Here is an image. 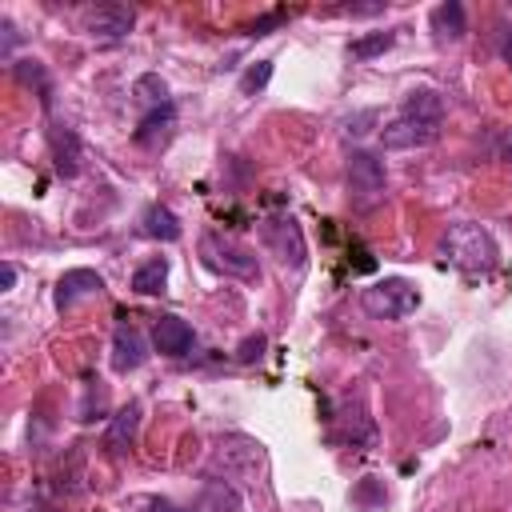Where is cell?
<instances>
[{
  "label": "cell",
  "instance_id": "6da1fadb",
  "mask_svg": "<svg viewBox=\"0 0 512 512\" xmlns=\"http://www.w3.org/2000/svg\"><path fill=\"white\" fill-rule=\"evenodd\" d=\"M444 124V100L436 88H412L400 104V112L380 128V144L400 152V148H424L440 136Z\"/></svg>",
  "mask_w": 512,
  "mask_h": 512
},
{
  "label": "cell",
  "instance_id": "7a4b0ae2",
  "mask_svg": "<svg viewBox=\"0 0 512 512\" xmlns=\"http://www.w3.org/2000/svg\"><path fill=\"white\" fill-rule=\"evenodd\" d=\"M440 256L444 264H456L460 272H492L500 264V248L484 224H452L440 236Z\"/></svg>",
  "mask_w": 512,
  "mask_h": 512
},
{
  "label": "cell",
  "instance_id": "3957f363",
  "mask_svg": "<svg viewBox=\"0 0 512 512\" xmlns=\"http://www.w3.org/2000/svg\"><path fill=\"white\" fill-rule=\"evenodd\" d=\"M200 260H204V268H212L228 280H260V264H256L252 248H244L240 240H232L224 232L200 236Z\"/></svg>",
  "mask_w": 512,
  "mask_h": 512
},
{
  "label": "cell",
  "instance_id": "277c9868",
  "mask_svg": "<svg viewBox=\"0 0 512 512\" xmlns=\"http://www.w3.org/2000/svg\"><path fill=\"white\" fill-rule=\"evenodd\" d=\"M360 304L376 320H404L408 312L420 308V292L408 280H400V276H384V280H376L372 288L360 292Z\"/></svg>",
  "mask_w": 512,
  "mask_h": 512
},
{
  "label": "cell",
  "instance_id": "5b68a950",
  "mask_svg": "<svg viewBox=\"0 0 512 512\" xmlns=\"http://www.w3.org/2000/svg\"><path fill=\"white\" fill-rule=\"evenodd\" d=\"M348 196L356 208H372L384 196V164L372 152L348 156Z\"/></svg>",
  "mask_w": 512,
  "mask_h": 512
},
{
  "label": "cell",
  "instance_id": "8992f818",
  "mask_svg": "<svg viewBox=\"0 0 512 512\" xmlns=\"http://www.w3.org/2000/svg\"><path fill=\"white\" fill-rule=\"evenodd\" d=\"M260 240L264 248L280 260V264H292V268H304V236H300V224L292 216H268L260 224Z\"/></svg>",
  "mask_w": 512,
  "mask_h": 512
},
{
  "label": "cell",
  "instance_id": "52a82bcc",
  "mask_svg": "<svg viewBox=\"0 0 512 512\" xmlns=\"http://www.w3.org/2000/svg\"><path fill=\"white\" fill-rule=\"evenodd\" d=\"M84 24H88V32L100 36V40H124V36L132 32V24H136V12H132L128 4H96Z\"/></svg>",
  "mask_w": 512,
  "mask_h": 512
},
{
  "label": "cell",
  "instance_id": "ba28073f",
  "mask_svg": "<svg viewBox=\"0 0 512 512\" xmlns=\"http://www.w3.org/2000/svg\"><path fill=\"white\" fill-rule=\"evenodd\" d=\"M148 360V344L140 336V328L132 320H120L116 332H112V368L116 372H132Z\"/></svg>",
  "mask_w": 512,
  "mask_h": 512
},
{
  "label": "cell",
  "instance_id": "9c48e42d",
  "mask_svg": "<svg viewBox=\"0 0 512 512\" xmlns=\"http://www.w3.org/2000/svg\"><path fill=\"white\" fill-rule=\"evenodd\" d=\"M104 292V276L92 272V268H68L60 280H56V308H72L76 300L84 296H100Z\"/></svg>",
  "mask_w": 512,
  "mask_h": 512
},
{
  "label": "cell",
  "instance_id": "30bf717a",
  "mask_svg": "<svg viewBox=\"0 0 512 512\" xmlns=\"http://www.w3.org/2000/svg\"><path fill=\"white\" fill-rule=\"evenodd\" d=\"M152 340H156V352H164V356H188L196 344V332L180 316H160L152 324Z\"/></svg>",
  "mask_w": 512,
  "mask_h": 512
},
{
  "label": "cell",
  "instance_id": "8fae6325",
  "mask_svg": "<svg viewBox=\"0 0 512 512\" xmlns=\"http://www.w3.org/2000/svg\"><path fill=\"white\" fill-rule=\"evenodd\" d=\"M428 24H432V32H436V40H440V44H444V40H460V36L468 32L464 4H456V0L436 4V8H432V16H428Z\"/></svg>",
  "mask_w": 512,
  "mask_h": 512
},
{
  "label": "cell",
  "instance_id": "7c38bea8",
  "mask_svg": "<svg viewBox=\"0 0 512 512\" xmlns=\"http://www.w3.org/2000/svg\"><path fill=\"white\" fill-rule=\"evenodd\" d=\"M48 144H52V160H56V172H60V176H76V172H80V144H76L72 128H60V124H52V132H48Z\"/></svg>",
  "mask_w": 512,
  "mask_h": 512
},
{
  "label": "cell",
  "instance_id": "4fadbf2b",
  "mask_svg": "<svg viewBox=\"0 0 512 512\" xmlns=\"http://www.w3.org/2000/svg\"><path fill=\"white\" fill-rule=\"evenodd\" d=\"M136 428H140V404L132 400V404H124V408L112 416L104 444H108L112 452H124V448H132V440H136Z\"/></svg>",
  "mask_w": 512,
  "mask_h": 512
},
{
  "label": "cell",
  "instance_id": "5bb4252c",
  "mask_svg": "<svg viewBox=\"0 0 512 512\" xmlns=\"http://www.w3.org/2000/svg\"><path fill=\"white\" fill-rule=\"evenodd\" d=\"M164 284H168V260L164 256H152L132 272V292H140V296H156V292H164Z\"/></svg>",
  "mask_w": 512,
  "mask_h": 512
},
{
  "label": "cell",
  "instance_id": "9a60e30c",
  "mask_svg": "<svg viewBox=\"0 0 512 512\" xmlns=\"http://www.w3.org/2000/svg\"><path fill=\"white\" fill-rule=\"evenodd\" d=\"M144 236H152V240H180V220H176V212L164 208V204H152V208L144 212Z\"/></svg>",
  "mask_w": 512,
  "mask_h": 512
},
{
  "label": "cell",
  "instance_id": "2e32d148",
  "mask_svg": "<svg viewBox=\"0 0 512 512\" xmlns=\"http://www.w3.org/2000/svg\"><path fill=\"white\" fill-rule=\"evenodd\" d=\"M172 124H176V112H172V104H160V108H152V112L140 120V128H136V144H152L156 136L164 140V136L172 132Z\"/></svg>",
  "mask_w": 512,
  "mask_h": 512
},
{
  "label": "cell",
  "instance_id": "e0dca14e",
  "mask_svg": "<svg viewBox=\"0 0 512 512\" xmlns=\"http://www.w3.org/2000/svg\"><path fill=\"white\" fill-rule=\"evenodd\" d=\"M396 32H400V28H392V32H372V36H360V40H352V44H348L352 60H372V56L388 52V48L396 44Z\"/></svg>",
  "mask_w": 512,
  "mask_h": 512
},
{
  "label": "cell",
  "instance_id": "ac0fdd59",
  "mask_svg": "<svg viewBox=\"0 0 512 512\" xmlns=\"http://www.w3.org/2000/svg\"><path fill=\"white\" fill-rule=\"evenodd\" d=\"M268 80H272V60H256V64L240 76V92H244V96H252V92H260Z\"/></svg>",
  "mask_w": 512,
  "mask_h": 512
},
{
  "label": "cell",
  "instance_id": "d6986e66",
  "mask_svg": "<svg viewBox=\"0 0 512 512\" xmlns=\"http://www.w3.org/2000/svg\"><path fill=\"white\" fill-rule=\"evenodd\" d=\"M284 20H288V16H284V12L276 8V12H268V16H260L256 24H248V36H268V32H272L276 24H284Z\"/></svg>",
  "mask_w": 512,
  "mask_h": 512
},
{
  "label": "cell",
  "instance_id": "ffe728a7",
  "mask_svg": "<svg viewBox=\"0 0 512 512\" xmlns=\"http://www.w3.org/2000/svg\"><path fill=\"white\" fill-rule=\"evenodd\" d=\"M260 352H264V336L256 332V336H248V340L240 344V352H236V360H240V364H252V360H260Z\"/></svg>",
  "mask_w": 512,
  "mask_h": 512
},
{
  "label": "cell",
  "instance_id": "44dd1931",
  "mask_svg": "<svg viewBox=\"0 0 512 512\" xmlns=\"http://www.w3.org/2000/svg\"><path fill=\"white\" fill-rule=\"evenodd\" d=\"M136 508L140 512H188V508H180V504H172L164 496H144V500H136Z\"/></svg>",
  "mask_w": 512,
  "mask_h": 512
},
{
  "label": "cell",
  "instance_id": "7402d4cb",
  "mask_svg": "<svg viewBox=\"0 0 512 512\" xmlns=\"http://www.w3.org/2000/svg\"><path fill=\"white\" fill-rule=\"evenodd\" d=\"M16 284V268L12 264H4V288H12Z\"/></svg>",
  "mask_w": 512,
  "mask_h": 512
},
{
  "label": "cell",
  "instance_id": "603a6c76",
  "mask_svg": "<svg viewBox=\"0 0 512 512\" xmlns=\"http://www.w3.org/2000/svg\"><path fill=\"white\" fill-rule=\"evenodd\" d=\"M508 44H512V36H508Z\"/></svg>",
  "mask_w": 512,
  "mask_h": 512
}]
</instances>
